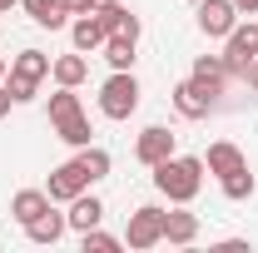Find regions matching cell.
<instances>
[{
    "label": "cell",
    "instance_id": "obj_1",
    "mask_svg": "<svg viewBox=\"0 0 258 253\" xmlns=\"http://www.w3.org/2000/svg\"><path fill=\"white\" fill-rule=\"evenodd\" d=\"M204 159L199 154H169L164 164H154V189L169 199V204H194L199 189H204Z\"/></svg>",
    "mask_w": 258,
    "mask_h": 253
},
{
    "label": "cell",
    "instance_id": "obj_2",
    "mask_svg": "<svg viewBox=\"0 0 258 253\" xmlns=\"http://www.w3.org/2000/svg\"><path fill=\"white\" fill-rule=\"evenodd\" d=\"M134 109H139V80H134V70H114L99 85V114L104 119H129Z\"/></svg>",
    "mask_w": 258,
    "mask_h": 253
},
{
    "label": "cell",
    "instance_id": "obj_3",
    "mask_svg": "<svg viewBox=\"0 0 258 253\" xmlns=\"http://www.w3.org/2000/svg\"><path fill=\"white\" fill-rule=\"evenodd\" d=\"M124 243H129L134 253L159 248V243H164V209H159V204H139V209L129 214V223H124Z\"/></svg>",
    "mask_w": 258,
    "mask_h": 253
},
{
    "label": "cell",
    "instance_id": "obj_4",
    "mask_svg": "<svg viewBox=\"0 0 258 253\" xmlns=\"http://www.w3.org/2000/svg\"><path fill=\"white\" fill-rule=\"evenodd\" d=\"M253 60H258V20H248V25L238 20V25L224 35V65H228L233 80H243V70Z\"/></svg>",
    "mask_w": 258,
    "mask_h": 253
},
{
    "label": "cell",
    "instance_id": "obj_5",
    "mask_svg": "<svg viewBox=\"0 0 258 253\" xmlns=\"http://www.w3.org/2000/svg\"><path fill=\"white\" fill-rule=\"evenodd\" d=\"M169 154H179V134H169L164 124H149L139 139H134V159L144 164V169H154V164H164Z\"/></svg>",
    "mask_w": 258,
    "mask_h": 253
},
{
    "label": "cell",
    "instance_id": "obj_6",
    "mask_svg": "<svg viewBox=\"0 0 258 253\" xmlns=\"http://www.w3.org/2000/svg\"><path fill=\"white\" fill-rule=\"evenodd\" d=\"M85 189H90V174L80 169V159H64L60 169H50V184H45V194H50L55 204H70V199H80Z\"/></svg>",
    "mask_w": 258,
    "mask_h": 253
},
{
    "label": "cell",
    "instance_id": "obj_7",
    "mask_svg": "<svg viewBox=\"0 0 258 253\" xmlns=\"http://www.w3.org/2000/svg\"><path fill=\"white\" fill-rule=\"evenodd\" d=\"M199 30L209 35V40H224L233 25H238V5L233 0H199Z\"/></svg>",
    "mask_w": 258,
    "mask_h": 253
},
{
    "label": "cell",
    "instance_id": "obj_8",
    "mask_svg": "<svg viewBox=\"0 0 258 253\" xmlns=\"http://www.w3.org/2000/svg\"><path fill=\"white\" fill-rule=\"evenodd\" d=\"M189 80H194L209 99H219V95H224V85L233 80V75H228L224 55H199V60H194V70H189Z\"/></svg>",
    "mask_w": 258,
    "mask_h": 253
},
{
    "label": "cell",
    "instance_id": "obj_9",
    "mask_svg": "<svg viewBox=\"0 0 258 253\" xmlns=\"http://www.w3.org/2000/svg\"><path fill=\"white\" fill-rule=\"evenodd\" d=\"M194 238H199V214H189V204H174V209H164V243H174V248H189Z\"/></svg>",
    "mask_w": 258,
    "mask_h": 253
},
{
    "label": "cell",
    "instance_id": "obj_10",
    "mask_svg": "<svg viewBox=\"0 0 258 253\" xmlns=\"http://www.w3.org/2000/svg\"><path fill=\"white\" fill-rule=\"evenodd\" d=\"M104 40H109V30L99 25V15H95V10L70 20V45H75L80 55H95V50H104Z\"/></svg>",
    "mask_w": 258,
    "mask_h": 253
},
{
    "label": "cell",
    "instance_id": "obj_11",
    "mask_svg": "<svg viewBox=\"0 0 258 253\" xmlns=\"http://www.w3.org/2000/svg\"><path fill=\"white\" fill-rule=\"evenodd\" d=\"M64 233H70V219H64V214H55V204H50L40 219L25 223V238H30V243H40V248H55Z\"/></svg>",
    "mask_w": 258,
    "mask_h": 253
},
{
    "label": "cell",
    "instance_id": "obj_12",
    "mask_svg": "<svg viewBox=\"0 0 258 253\" xmlns=\"http://www.w3.org/2000/svg\"><path fill=\"white\" fill-rule=\"evenodd\" d=\"M169 99H174V109H179L184 119H209V114H214V99L204 95V90H199L194 80H179Z\"/></svg>",
    "mask_w": 258,
    "mask_h": 253
},
{
    "label": "cell",
    "instance_id": "obj_13",
    "mask_svg": "<svg viewBox=\"0 0 258 253\" xmlns=\"http://www.w3.org/2000/svg\"><path fill=\"white\" fill-rule=\"evenodd\" d=\"M248 159H243V149L233 144V139H214L209 144V154H204V169L214 174V179H224V174H233V169H243Z\"/></svg>",
    "mask_w": 258,
    "mask_h": 253
},
{
    "label": "cell",
    "instance_id": "obj_14",
    "mask_svg": "<svg viewBox=\"0 0 258 253\" xmlns=\"http://www.w3.org/2000/svg\"><path fill=\"white\" fill-rule=\"evenodd\" d=\"M20 5H25V15H30L35 25H45V30H64L70 25L64 0H20Z\"/></svg>",
    "mask_w": 258,
    "mask_h": 253
},
{
    "label": "cell",
    "instance_id": "obj_15",
    "mask_svg": "<svg viewBox=\"0 0 258 253\" xmlns=\"http://www.w3.org/2000/svg\"><path fill=\"white\" fill-rule=\"evenodd\" d=\"M64 219H70V228H75V233H85V228H95V223L104 219V204L85 189L80 199H70V214H64Z\"/></svg>",
    "mask_w": 258,
    "mask_h": 253
},
{
    "label": "cell",
    "instance_id": "obj_16",
    "mask_svg": "<svg viewBox=\"0 0 258 253\" xmlns=\"http://www.w3.org/2000/svg\"><path fill=\"white\" fill-rule=\"evenodd\" d=\"M50 75H55V85H70V90H80L85 80H90V60L75 50V55H60V60H50Z\"/></svg>",
    "mask_w": 258,
    "mask_h": 253
},
{
    "label": "cell",
    "instance_id": "obj_17",
    "mask_svg": "<svg viewBox=\"0 0 258 253\" xmlns=\"http://www.w3.org/2000/svg\"><path fill=\"white\" fill-rule=\"evenodd\" d=\"M50 204H55V199H50L45 189H20L15 199H10V214H15V223L25 228V223H30V219H40Z\"/></svg>",
    "mask_w": 258,
    "mask_h": 253
},
{
    "label": "cell",
    "instance_id": "obj_18",
    "mask_svg": "<svg viewBox=\"0 0 258 253\" xmlns=\"http://www.w3.org/2000/svg\"><path fill=\"white\" fill-rule=\"evenodd\" d=\"M10 75H20V80H35V85H40V80L50 75V55H45V50H20V55L10 60Z\"/></svg>",
    "mask_w": 258,
    "mask_h": 253
},
{
    "label": "cell",
    "instance_id": "obj_19",
    "mask_svg": "<svg viewBox=\"0 0 258 253\" xmlns=\"http://www.w3.org/2000/svg\"><path fill=\"white\" fill-rule=\"evenodd\" d=\"M219 189H224V199H233V204H243V199H253L258 179H253V169L243 164V169H233V174H224V179H219Z\"/></svg>",
    "mask_w": 258,
    "mask_h": 253
},
{
    "label": "cell",
    "instance_id": "obj_20",
    "mask_svg": "<svg viewBox=\"0 0 258 253\" xmlns=\"http://www.w3.org/2000/svg\"><path fill=\"white\" fill-rule=\"evenodd\" d=\"M80 169L90 174V184H99V179H109V169H114V159H109V149H99V144H85L80 149Z\"/></svg>",
    "mask_w": 258,
    "mask_h": 253
},
{
    "label": "cell",
    "instance_id": "obj_21",
    "mask_svg": "<svg viewBox=\"0 0 258 253\" xmlns=\"http://www.w3.org/2000/svg\"><path fill=\"white\" fill-rule=\"evenodd\" d=\"M134 45H139V40H129V35H109L99 55L109 60V70H134Z\"/></svg>",
    "mask_w": 258,
    "mask_h": 253
},
{
    "label": "cell",
    "instance_id": "obj_22",
    "mask_svg": "<svg viewBox=\"0 0 258 253\" xmlns=\"http://www.w3.org/2000/svg\"><path fill=\"white\" fill-rule=\"evenodd\" d=\"M75 114H85V109H80V95H75L70 85H60V90L50 95V124H64V119H75Z\"/></svg>",
    "mask_w": 258,
    "mask_h": 253
},
{
    "label": "cell",
    "instance_id": "obj_23",
    "mask_svg": "<svg viewBox=\"0 0 258 253\" xmlns=\"http://www.w3.org/2000/svg\"><path fill=\"white\" fill-rule=\"evenodd\" d=\"M80 248L85 253H114V248H124V238H114V233H104V228H85V233H80Z\"/></svg>",
    "mask_w": 258,
    "mask_h": 253
},
{
    "label": "cell",
    "instance_id": "obj_24",
    "mask_svg": "<svg viewBox=\"0 0 258 253\" xmlns=\"http://www.w3.org/2000/svg\"><path fill=\"white\" fill-rule=\"evenodd\" d=\"M55 134H60L64 144H75V149H85L95 129H90V119H85V114H75V119H64V124H55Z\"/></svg>",
    "mask_w": 258,
    "mask_h": 253
},
{
    "label": "cell",
    "instance_id": "obj_25",
    "mask_svg": "<svg viewBox=\"0 0 258 253\" xmlns=\"http://www.w3.org/2000/svg\"><path fill=\"white\" fill-rule=\"evenodd\" d=\"M5 90H10V99H15V104H30L40 85H35V80H20V75H5Z\"/></svg>",
    "mask_w": 258,
    "mask_h": 253
},
{
    "label": "cell",
    "instance_id": "obj_26",
    "mask_svg": "<svg viewBox=\"0 0 258 253\" xmlns=\"http://www.w3.org/2000/svg\"><path fill=\"white\" fill-rule=\"evenodd\" d=\"M64 10H70V15H90V10H95V0H64Z\"/></svg>",
    "mask_w": 258,
    "mask_h": 253
},
{
    "label": "cell",
    "instance_id": "obj_27",
    "mask_svg": "<svg viewBox=\"0 0 258 253\" xmlns=\"http://www.w3.org/2000/svg\"><path fill=\"white\" fill-rule=\"evenodd\" d=\"M10 104H15V99H10V90H5V80H0V119L10 114Z\"/></svg>",
    "mask_w": 258,
    "mask_h": 253
},
{
    "label": "cell",
    "instance_id": "obj_28",
    "mask_svg": "<svg viewBox=\"0 0 258 253\" xmlns=\"http://www.w3.org/2000/svg\"><path fill=\"white\" fill-rule=\"evenodd\" d=\"M238 5V15H258V0H233Z\"/></svg>",
    "mask_w": 258,
    "mask_h": 253
},
{
    "label": "cell",
    "instance_id": "obj_29",
    "mask_svg": "<svg viewBox=\"0 0 258 253\" xmlns=\"http://www.w3.org/2000/svg\"><path fill=\"white\" fill-rule=\"evenodd\" d=\"M243 80H248V85H253V90H258V60L248 65V70H243Z\"/></svg>",
    "mask_w": 258,
    "mask_h": 253
},
{
    "label": "cell",
    "instance_id": "obj_30",
    "mask_svg": "<svg viewBox=\"0 0 258 253\" xmlns=\"http://www.w3.org/2000/svg\"><path fill=\"white\" fill-rule=\"evenodd\" d=\"M15 5H20V0H0V15H5V10H15Z\"/></svg>",
    "mask_w": 258,
    "mask_h": 253
},
{
    "label": "cell",
    "instance_id": "obj_31",
    "mask_svg": "<svg viewBox=\"0 0 258 253\" xmlns=\"http://www.w3.org/2000/svg\"><path fill=\"white\" fill-rule=\"evenodd\" d=\"M5 75H10V60H5V55H0V80H5Z\"/></svg>",
    "mask_w": 258,
    "mask_h": 253
},
{
    "label": "cell",
    "instance_id": "obj_32",
    "mask_svg": "<svg viewBox=\"0 0 258 253\" xmlns=\"http://www.w3.org/2000/svg\"><path fill=\"white\" fill-rule=\"evenodd\" d=\"M104 5H114V0H95V10H104Z\"/></svg>",
    "mask_w": 258,
    "mask_h": 253
}]
</instances>
